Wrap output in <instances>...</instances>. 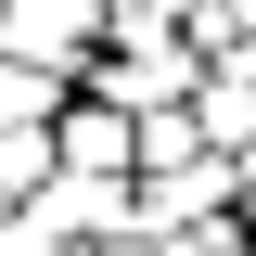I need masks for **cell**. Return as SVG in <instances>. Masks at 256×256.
I'll return each mask as SVG.
<instances>
[{
	"label": "cell",
	"mask_w": 256,
	"mask_h": 256,
	"mask_svg": "<svg viewBox=\"0 0 256 256\" xmlns=\"http://www.w3.org/2000/svg\"><path fill=\"white\" fill-rule=\"evenodd\" d=\"M102 26H116V0H0V52L38 64V77H64V64H90Z\"/></svg>",
	"instance_id": "1"
},
{
	"label": "cell",
	"mask_w": 256,
	"mask_h": 256,
	"mask_svg": "<svg viewBox=\"0 0 256 256\" xmlns=\"http://www.w3.org/2000/svg\"><path fill=\"white\" fill-rule=\"evenodd\" d=\"M52 116H64V77H38V64L0 52V141H13V128H52Z\"/></svg>",
	"instance_id": "2"
},
{
	"label": "cell",
	"mask_w": 256,
	"mask_h": 256,
	"mask_svg": "<svg viewBox=\"0 0 256 256\" xmlns=\"http://www.w3.org/2000/svg\"><path fill=\"white\" fill-rule=\"evenodd\" d=\"M38 166H52V128H13V141H0V192H26Z\"/></svg>",
	"instance_id": "3"
}]
</instances>
